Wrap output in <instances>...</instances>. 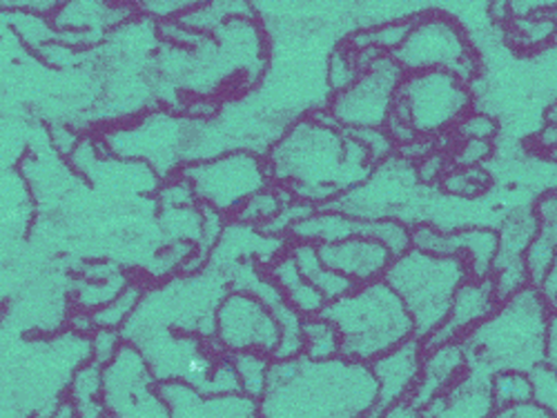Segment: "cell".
I'll list each match as a JSON object with an SVG mask.
<instances>
[{
  "mask_svg": "<svg viewBox=\"0 0 557 418\" xmlns=\"http://www.w3.org/2000/svg\"><path fill=\"white\" fill-rule=\"evenodd\" d=\"M550 307H553V312H557V299L553 301V305H550Z\"/></svg>",
  "mask_w": 557,
  "mask_h": 418,
  "instance_id": "42",
  "label": "cell"
},
{
  "mask_svg": "<svg viewBox=\"0 0 557 418\" xmlns=\"http://www.w3.org/2000/svg\"><path fill=\"white\" fill-rule=\"evenodd\" d=\"M497 305L499 299L491 278H469L455 294L446 322L433 337L422 341L424 350L450 341H463L495 312Z\"/></svg>",
  "mask_w": 557,
  "mask_h": 418,
  "instance_id": "12",
  "label": "cell"
},
{
  "mask_svg": "<svg viewBox=\"0 0 557 418\" xmlns=\"http://www.w3.org/2000/svg\"><path fill=\"white\" fill-rule=\"evenodd\" d=\"M535 143H537V148H540L542 152H546V154H548L553 148H557V125L546 123V127L535 134Z\"/></svg>",
  "mask_w": 557,
  "mask_h": 418,
  "instance_id": "37",
  "label": "cell"
},
{
  "mask_svg": "<svg viewBox=\"0 0 557 418\" xmlns=\"http://www.w3.org/2000/svg\"><path fill=\"white\" fill-rule=\"evenodd\" d=\"M546 156H548V161H553V163H557V148H553V150H550V152H548V154H546Z\"/></svg>",
  "mask_w": 557,
  "mask_h": 418,
  "instance_id": "41",
  "label": "cell"
},
{
  "mask_svg": "<svg viewBox=\"0 0 557 418\" xmlns=\"http://www.w3.org/2000/svg\"><path fill=\"white\" fill-rule=\"evenodd\" d=\"M172 418H259V401L246 394H201L183 383H159Z\"/></svg>",
  "mask_w": 557,
  "mask_h": 418,
  "instance_id": "14",
  "label": "cell"
},
{
  "mask_svg": "<svg viewBox=\"0 0 557 418\" xmlns=\"http://www.w3.org/2000/svg\"><path fill=\"white\" fill-rule=\"evenodd\" d=\"M299 271L306 276V281L319 290V294L326 299L329 303L346 296L350 290H355V286L344 278L342 274L333 271L331 267L323 265V261L319 258V250L317 245L310 243H295L290 250Z\"/></svg>",
  "mask_w": 557,
  "mask_h": 418,
  "instance_id": "20",
  "label": "cell"
},
{
  "mask_svg": "<svg viewBox=\"0 0 557 418\" xmlns=\"http://www.w3.org/2000/svg\"><path fill=\"white\" fill-rule=\"evenodd\" d=\"M70 401L76 418H108L103 401V367L95 360L76 369L70 385Z\"/></svg>",
  "mask_w": 557,
  "mask_h": 418,
  "instance_id": "21",
  "label": "cell"
},
{
  "mask_svg": "<svg viewBox=\"0 0 557 418\" xmlns=\"http://www.w3.org/2000/svg\"><path fill=\"white\" fill-rule=\"evenodd\" d=\"M268 276L272 278L274 286H276L278 290H282V294H284V299L288 301V305H290L295 312H299L304 318L321 316V312L326 309L329 301L323 299V296L319 294V290H314V288L306 281V276L299 271V267H297V263H295V258H293L290 252L284 254V256H278V258L272 263Z\"/></svg>",
  "mask_w": 557,
  "mask_h": 418,
  "instance_id": "18",
  "label": "cell"
},
{
  "mask_svg": "<svg viewBox=\"0 0 557 418\" xmlns=\"http://www.w3.org/2000/svg\"><path fill=\"white\" fill-rule=\"evenodd\" d=\"M214 337L223 354L259 352L272 358L282 330L261 301L246 292H232L216 307Z\"/></svg>",
  "mask_w": 557,
  "mask_h": 418,
  "instance_id": "11",
  "label": "cell"
},
{
  "mask_svg": "<svg viewBox=\"0 0 557 418\" xmlns=\"http://www.w3.org/2000/svg\"><path fill=\"white\" fill-rule=\"evenodd\" d=\"M317 250L323 265L348 278L355 288L382 281L393 263V254L382 243L366 237H352L331 245H317Z\"/></svg>",
  "mask_w": 557,
  "mask_h": 418,
  "instance_id": "13",
  "label": "cell"
},
{
  "mask_svg": "<svg viewBox=\"0 0 557 418\" xmlns=\"http://www.w3.org/2000/svg\"><path fill=\"white\" fill-rule=\"evenodd\" d=\"M393 59L406 74L450 72L463 83H469L480 72L467 31L444 14L414 18L410 34Z\"/></svg>",
  "mask_w": 557,
  "mask_h": 418,
  "instance_id": "7",
  "label": "cell"
},
{
  "mask_svg": "<svg viewBox=\"0 0 557 418\" xmlns=\"http://www.w3.org/2000/svg\"><path fill=\"white\" fill-rule=\"evenodd\" d=\"M359 237L382 243L393 254V258L406 254L412 248V229H408L399 218L393 216L361 220Z\"/></svg>",
  "mask_w": 557,
  "mask_h": 418,
  "instance_id": "24",
  "label": "cell"
},
{
  "mask_svg": "<svg viewBox=\"0 0 557 418\" xmlns=\"http://www.w3.org/2000/svg\"><path fill=\"white\" fill-rule=\"evenodd\" d=\"M422 360H424V343L420 339H410L370 365L380 385L377 405L388 407L397 401L410 398L417 383H420Z\"/></svg>",
  "mask_w": 557,
  "mask_h": 418,
  "instance_id": "16",
  "label": "cell"
},
{
  "mask_svg": "<svg viewBox=\"0 0 557 418\" xmlns=\"http://www.w3.org/2000/svg\"><path fill=\"white\" fill-rule=\"evenodd\" d=\"M232 365H235V371L239 377V388L242 394L261 401L268 388V375L272 360L265 354L259 352H239V354H230Z\"/></svg>",
  "mask_w": 557,
  "mask_h": 418,
  "instance_id": "23",
  "label": "cell"
},
{
  "mask_svg": "<svg viewBox=\"0 0 557 418\" xmlns=\"http://www.w3.org/2000/svg\"><path fill=\"white\" fill-rule=\"evenodd\" d=\"M193 192L214 212L242 210L255 194L265 190L268 165L250 154H232L199 163L183 172Z\"/></svg>",
  "mask_w": 557,
  "mask_h": 418,
  "instance_id": "10",
  "label": "cell"
},
{
  "mask_svg": "<svg viewBox=\"0 0 557 418\" xmlns=\"http://www.w3.org/2000/svg\"><path fill=\"white\" fill-rule=\"evenodd\" d=\"M382 418H424V409L417 407L410 398H404L384 407Z\"/></svg>",
  "mask_w": 557,
  "mask_h": 418,
  "instance_id": "36",
  "label": "cell"
},
{
  "mask_svg": "<svg viewBox=\"0 0 557 418\" xmlns=\"http://www.w3.org/2000/svg\"><path fill=\"white\" fill-rule=\"evenodd\" d=\"M488 418H555V416L546 407H542L540 403L531 401V403H524V405L495 409Z\"/></svg>",
  "mask_w": 557,
  "mask_h": 418,
  "instance_id": "35",
  "label": "cell"
},
{
  "mask_svg": "<svg viewBox=\"0 0 557 418\" xmlns=\"http://www.w3.org/2000/svg\"><path fill=\"white\" fill-rule=\"evenodd\" d=\"M491 152L493 145L488 141H459L450 161L455 167H482Z\"/></svg>",
  "mask_w": 557,
  "mask_h": 418,
  "instance_id": "33",
  "label": "cell"
},
{
  "mask_svg": "<svg viewBox=\"0 0 557 418\" xmlns=\"http://www.w3.org/2000/svg\"><path fill=\"white\" fill-rule=\"evenodd\" d=\"M497 131H499V127H497L495 118L484 112H469L455 127V134L459 136V141H488L491 143L497 136Z\"/></svg>",
  "mask_w": 557,
  "mask_h": 418,
  "instance_id": "28",
  "label": "cell"
},
{
  "mask_svg": "<svg viewBox=\"0 0 557 418\" xmlns=\"http://www.w3.org/2000/svg\"><path fill=\"white\" fill-rule=\"evenodd\" d=\"M469 371V354L461 341H450L424 350L422 375L410 401L424 411L453 390Z\"/></svg>",
  "mask_w": 557,
  "mask_h": 418,
  "instance_id": "15",
  "label": "cell"
},
{
  "mask_svg": "<svg viewBox=\"0 0 557 418\" xmlns=\"http://www.w3.org/2000/svg\"><path fill=\"white\" fill-rule=\"evenodd\" d=\"M138 301H141V292H138V288H127L123 294H119L106 307H99V312L91 314L95 328H106V330L121 328V325H125L129 320V316L134 314V309L138 307Z\"/></svg>",
  "mask_w": 557,
  "mask_h": 418,
  "instance_id": "27",
  "label": "cell"
},
{
  "mask_svg": "<svg viewBox=\"0 0 557 418\" xmlns=\"http://www.w3.org/2000/svg\"><path fill=\"white\" fill-rule=\"evenodd\" d=\"M377 403L380 385L370 365L301 354L272 360L259 418H359Z\"/></svg>",
  "mask_w": 557,
  "mask_h": 418,
  "instance_id": "1",
  "label": "cell"
},
{
  "mask_svg": "<svg viewBox=\"0 0 557 418\" xmlns=\"http://www.w3.org/2000/svg\"><path fill=\"white\" fill-rule=\"evenodd\" d=\"M103 401L110 418H172L146 358L129 343L103 367Z\"/></svg>",
  "mask_w": 557,
  "mask_h": 418,
  "instance_id": "9",
  "label": "cell"
},
{
  "mask_svg": "<svg viewBox=\"0 0 557 418\" xmlns=\"http://www.w3.org/2000/svg\"><path fill=\"white\" fill-rule=\"evenodd\" d=\"M491 381L493 377L469 367L467 377L435 401L426 414L433 418H488L495 411Z\"/></svg>",
  "mask_w": 557,
  "mask_h": 418,
  "instance_id": "17",
  "label": "cell"
},
{
  "mask_svg": "<svg viewBox=\"0 0 557 418\" xmlns=\"http://www.w3.org/2000/svg\"><path fill=\"white\" fill-rule=\"evenodd\" d=\"M442 185L453 197L475 199L488 188V174L482 167H450L442 178Z\"/></svg>",
  "mask_w": 557,
  "mask_h": 418,
  "instance_id": "26",
  "label": "cell"
},
{
  "mask_svg": "<svg viewBox=\"0 0 557 418\" xmlns=\"http://www.w3.org/2000/svg\"><path fill=\"white\" fill-rule=\"evenodd\" d=\"M531 379L535 383V403L546 407L557 418V375L542 365L533 371Z\"/></svg>",
  "mask_w": 557,
  "mask_h": 418,
  "instance_id": "31",
  "label": "cell"
},
{
  "mask_svg": "<svg viewBox=\"0 0 557 418\" xmlns=\"http://www.w3.org/2000/svg\"><path fill=\"white\" fill-rule=\"evenodd\" d=\"M342 337V356L373 365L384 354L414 339V322L401 299L384 281L359 286L321 312Z\"/></svg>",
  "mask_w": 557,
  "mask_h": 418,
  "instance_id": "4",
  "label": "cell"
},
{
  "mask_svg": "<svg viewBox=\"0 0 557 418\" xmlns=\"http://www.w3.org/2000/svg\"><path fill=\"white\" fill-rule=\"evenodd\" d=\"M406 72L393 54L377 56L359 78L335 97L331 118L342 129H386L393 114L397 89Z\"/></svg>",
  "mask_w": 557,
  "mask_h": 418,
  "instance_id": "8",
  "label": "cell"
},
{
  "mask_svg": "<svg viewBox=\"0 0 557 418\" xmlns=\"http://www.w3.org/2000/svg\"><path fill=\"white\" fill-rule=\"evenodd\" d=\"M469 278V265L459 256L426 254L412 248L393 258L384 274V281L406 305L414 322V339L420 341L433 337L446 322L455 294Z\"/></svg>",
  "mask_w": 557,
  "mask_h": 418,
  "instance_id": "5",
  "label": "cell"
},
{
  "mask_svg": "<svg viewBox=\"0 0 557 418\" xmlns=\"http://www.w3.org/2000/svg\"><path fill=\"white\" fill-rule=\"evenodd\" d=\"M361 69L357 65V56L355 54H348L344 50H339L333 59H331V65H329V76H331V85L339 91H344L346 87H350L357 78H359Z\"/></svg>",
  "mask_w": 557,
  "mask_h": 418,
  "instance_id": "30",
  "label": "cell"
},
{
  "mask_svg": "<svg viewBox=\"0 0 557 418\" xmlns=\"http://www.w3.org/2000/svg\"><path fill=\"white\" fill-rule=\"evenodd\" d=\"M450 256L469 265L471 278H491L499 256V235L491 229H463L450 235Z\"/></svg>",
  "mask_w": 557,
  "mask_h": 418,
  "instance_id": "19",
  "label": "cell"
},
{
  "mask_svg": "<svg viewBox=\"0 0 557 418\" xmlns=\"http://www.w3.org/2000/svg\"><path fill=\"white\" fill-rule=\"evenodd\" d=\"M553 307L537 288L499 301L495 312L463 339L469 367L488 377L499 371L533 375L544 365L546 334Z\"/></svg>",
  "mask_w": 557,
  "mask_h": 418,
  "instance_id": "3",
  "label": "cell"
},
{
  "mask_svg": "<svg viewBox=\"0 0 557 418\" xmlns=\"http://www.w3.org/2000/svg\"><path fill=\"white\" fill-rule=\"evenodd\" d=\"M448 169H450L448 161L437 152H431L429 156L417 161V176H420V180L424 182H437V180L442 182Z\"/></svg>",
  "mask_w": 557,
  "mask_h": 418,
  "instance_id": "34",
  "label": "cell"
},
{
  "mask_svg": "<svg viewBox=\"0 0 557 418\" xmlns=\"http://www.w3.org/2000/svg\"><path fill=\"white\" fill-rule=\"evenodd\" d=\"M304 356L310 360H333L342 356V337L335 325L323 316L304 320Z\"/></svg>",
  "mask_w": 557,
  "mask_h": 418,
  "instance_id": "22",
  "label": "cell"
},
{
  "mask_svg": "<svg viewBox=\"0 0 557 418\" xmlns=\"http://www.w3.org/2000/svg\"><path fill=\"white\" fill-rule=\"evenodd\" d=\"M546 123L550 125H557V101L546 110Z\"/></svg>",
  "mask_w": 557,
  "mask_h": 418,
  "instance_id": "40",
  "label": "cell"
},
{
  "mask_svg": "<svg viewBox=\"0 0 557 418\" xmlns=\"http://www.w3.org/2000/svg\"><path fill=\"white\" fill-rule=\"evenodd\" d=\"M491 396L495 409L524 405L535 401V383L531 375H522V371H499L491 381Z\"/></svg>",
  "mask_w": 557,
  "mask_h": 418,
  "instance_id": "25",
  "label": "cell"
},
{
  "mask_svg": "<svg viewBox=\"0 0 557 418\" xmlns=\"http://www.w3.org/2000/svg\"><path fill=\"white\" fill-rule=\"evenodd\" d=\"M368 152L339 125L301 121L270 152L268 172L304 203L331 201L370 172Z\"/></svg>",
  "mask_w": 557,
  "mask_h": 418,
  "instance_id": "2",
  "label": "cell"
},
{
  "mask_svg": "<svg viewBox=\"0 0 557 418\" xmlns=\"http://www.w3.org/2000/svg\"><path fill=\"white\" fill-rule=\"evenodd\" d=\"M473 94L469 83L450 72L406 74L393 114L401 116L420 138H435L471 112Z\"/></svg>",
  "mask_w": 557,
  "mask_h": 418,
  "instance_id": "6",
  "label": "cell"
},
{
  "mask_svg": "<svg viewBox=\"0 0 557 418\" xmlns=\"http://www.w3.org/2000/svg\"><path fill=\"white\" fill-rule=\"evenodd\" d=\"M121 347H123V343H121V334L116 330L97 328V334L91 337V343H89L91 360L99 363L101 367H106L114 360V356L119 354Z\"/></svg>",
  "mask_w": 557,
  "mask_h": 418,
  "instance_id": "32",
  "label": "cell"
},
{
  "mask_svg": "<svg viewBox=\"0 0 557 418\" xmlns=\"http://www.w3.org/2000/svg\"><path fill=\"white\" fill-rule=\"evenodd\" d=\"M286 203H288V201H284L282 197H276V194L263 190V192L255 194V197L239 210V216H242V220H250V223L263 220V225H265L268 220H272L278 212L284 210Z\"/></svg>",
  "mask_w": 557,
  "mask_h": 418,
  "instance_id": "29",
  "label": "cell"
},
{
  "mask_svg": "<svg viewBox=\"0 0 557 418\" xmlns=\"http://www.w3.org/2000/svg\"><path fill=\"white\" fill-rule=\"evenodd\" d=\"M537 220H557V192L544 197L540 203H537Z\"/></svg>",
  "mask_w": 557,
  "mask_h": 418,
  "instance_id": "38",
  "label": "cell"
},
{
  "mask_svg": "<svg viewBox=\"0 0 557 418\" xmlns=\"http://www.w3.org/2000/svg\"><path fill=\"white\" fill-rule=\"evenodd\" d=\"M384 416V407L382 405H375L373 409H368L363 416H359V418H382Z\"/></svg>",
  "mask_w": 557,
  "mask_h": 418,
  "instance_id": "39",
  "label": "cell"
}]
</instances>
